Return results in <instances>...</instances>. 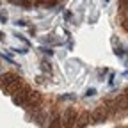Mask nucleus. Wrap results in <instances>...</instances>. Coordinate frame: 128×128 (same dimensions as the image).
I'll list each match as a JSON object with an SVG mask.
<instances>
[{"instance_id":"nucleus-1","label":"nucleus","mask_w":128,"mask_h":128,"mask_svg":"<svg viewBox=\"0 0 128 128\" xmlns=\"http://www.w3.org/2000/svg\"><path fill=\"white\" fill-rule=\"evenodd\" d=\"M22 84H23L22 76L16 75L14 71H4V73H0V89H2L6 94L11 96Z\"/></svg>"},{"instance_id":"nucleus-2","label":"nucleus","mask_w":128,"mask_h":128,"mask_svg":"<svg viewBox=\"0 0 128 128\" xmlns=\"http://www.w3.org/2000/svg\"><path fill=\"white\" fill-rule=\"evenodd\" d=\"M30 87L23 82L18 89H16L12 94H11V100H12V103L14 105H18V107H23L25 103H27V100H28V94H30Z\"/></svg>"},{"instance_id":"nucleus-3","label":"nucleus","mask_w":128,"mask_h":128,"mask_svg":"<svg viewBox=\"0 0 128 128\" xmlns=\"http://www.w3.org/2000/svg\"><path fill=\"white\" fill-rule=\"evenodd\" d=\"M76 118H78V112H76L73 107H66V108L60 112V123H62V128H75Z\"/></svg>"},{"instance_id":"nucleus-4","label":"nucleus","mask_w":128,"mask_h":128,"mask_svg":"<svg viewBox=\"0 0 128 128\" xmlns=\"http://www.w3.org/2000/svg\"><path fill=\"white\" fill-rule=\"evenodd\" d=\"M89 118H91V124H98V123H105L110 116L103 105H98L89 112Z\"/></svg>"},{"instance_id":"nucleus-5","label":"nucleus","mask_w":128,"mask_h":128,"mask_svg":"<svg viewBox=\"0 0 128 128\" xmlns=\"http://www.w3.org/2000/svg\"><path fill=\"white\" fill-rule=\"evenodd\" d=\"M114 102H116V105H118L119 114L128 112V96H126V92H121V94L114 96Z\"/></svg>"},{"instance_id":"nucleus-6","label":"nucleus","mask_w":128,"mask_h":128,"mask_svg":"<svg viewBox=\"0 0 128 128\" xmlns=\"http://www.w3.org/2000/svg\"><path fill=\"white\" fill-rule=\"evenodd\" d=\"M91 124V118H89V112H78V118H76V123H75V128H86Z\"/></svg>"},{"instance_id":"nucleus-7","label":"nucleus","mask_w":128,"mask_h":128,"mask_svg":"<svg viewBox=\"0 0 128 128\" xmlns=\"http://www.w3.org/2000/svg\"><path fill=\"white\" fill-rule=\"evenodd\" d=\"M41 71L46 73L48 76H54V68H52V64L48 62V60H43L41 62Z\"/></svg>"},{"instance_id":"nucleus-8","label":"nucleus","mask_w":128,"mask_h":128,"mask_svg":"<svg viewBox=\"0 0 128 128\" xmlns=\"http://www.w3.org/2000/svg\"><path fill=\"white\" fill-rule=\"evenodd\" d=\"M118 6H119V16L128 14V0H119Z\"/></svg>"},{"instance_id":"nucleus-9","label":"nucleus","mask_w":128,"mask_h":128,"mask_svg":"<svg viewBox=\"0 0 128 128\" xmlns=\"http://www.w3.org/2000/svg\"><path fill=\"white\" fill-rule=\"evenodd\" d=\"M119 20H121V22H119L121 28L128 32V14H124V16H119Z\"/></svg>"},{"instance_id":"nucleus-10","label":"nucleus","mask_w":128,"mask_h":128,"mask_svg":"<svg viewBox=\"0 0 128 128\" xmlns=\"http://www.w3.org/2000/svg\"><path fill=\"white\" fill-rule=\"evenodd\" d=\"M14 38H16V39H20V41H23V43H25V44L30 48V41H28V39H27L23 34H20V32H14Z\"/></svg>"},{"instance_id":"nucleus-11","label":"nucleus","mask_w":128,"mask_h":128,"mask_svg":"<svg viewBox=\"0 0 128 128\" xmlns=\"http://www.w3.org/2000/svg\"><path fill=\"white\" fill-rule=\"evenodd\" d=\"M41 41L48 43V44H60V41H57L55 38H50V36H48V38H41Z\"/></svg>"},{"instance_id":"nucleus-12","label":"nucleus","mask_w":128,"mask_h":128,"mask_svg":"<svg viewBox=\"0 0 128 128\" xmlns=\"http://www.w3.org/2000/svg\"><path fill=\"white\" fill-rule=\"evenodd\" d=\"M0 23H7V14H6V11H0Z\"/></svg>"},{"instance_id":"nucleus-13","label":"nucleus","mask_w":128,"mask_h":128,"mask_svg":"<svg viewBox=\"0 0 128 128\" xmlns=\"http://www.w3.org/2000/svg\"><path fill=\"white\" fill-rule=\"evenodd\" d=\"M41 52H44L46 55H54V52H52V48H48V46H44V48H41Z\"/></svg>"},{"instance_id":"nucleus-14","label":"nucleus","mask_w":128,"mask_h":128,"mask_svg":"<svg viewBox=\"0 0 128 128\" xmlns=\"http://www.w3.org/2000/svg\"><path fill=\"white\" fill-rule=\"evenodd\" d=\"M73 98H75V96H73V94H64V96H60V98H59V100L62 102V100H73Z\"/></svg>"},{"instance_id":"nucleus-15","label":"nucleus","mask_w":128,"mask_h":128,"mask_svg":"<svg viewBox=\"0 0 128 128\" xmlns=\"http://www.w3.org/2000/svg\"><path fill=\"white\" fill-rule=\"evenodd\" d=\"M94 94H96V89H92V87L86 91V96H94Z\"/></svg>"},{"instance_id":"nucleus-16","label":"nucleus","mask_w":128,"mask_h":128,"mask_svg":"<svg viewBox=\"0 0 128 128\" xmlns=\"http://www.w3.org/2000/svg\"><path fill=\"white\" fill-rule=\"evenodd\" d=\"M16 25H20V27H28V23H27L25 20H18V22H16Z\"/></svg>"},{"instance_id":"nucleus-17","label":"nucleus","mask_w":128,"mask_h":128,"mask_svg":"<svg viewBox=\"0 0 128 128\" xmlns=\"http://www.w3.org/2000/svg\"><path fill=\"white\" fill-rule=\"evenodd\" d=\"M64 18H66V20L70 22V20H73V14H71L70 11H66V12H64Z\"/></svg>"},{"instance_id":"nucleus-18","label":"nucleus","mask_w":128,"mask_h":128,"mask_svg":"<svg viewBox=\"0 0 128 128\" xmlns=\"http://www.w3.org/2000/svg\"><path fill=\"white\" fill-rule=\"evenodd\" d=\"M14 52H18V54H27L28 50H27V48H14Z\"/></svg>"},{"instance_id":"nucleus-19","label":"nucleus","mask_w":128,"mask_h":128,"mask_svg":"<svg viewBox=\"0 0 128 128\" xmlns=\"http://www.w3.org/2000/svg\"><path fill=\"white\" fill-rule=\"evenodd\" d=\"M0 41H6V34H4V32H0Z\"/></svg>"},{"instance_id":"nucleus-20","label":"nucleus","mask_w":128,"mask_h":128,"mask_svg":"<svg viewBox=\"0 0 128 128\" xmlns=\"http://www.w3.org/2000/svg\"><path fill=\"white\" fill-rule=\"evenodd\" d=\"M0 73H4V70H2V66H0Z\"/></svg>"},{"instance_id":"nucleus-21","label":"nucleus","mask_w":128,"mask_h":128,"mask_svg":"<svg viewBox=\"0 0 128 128\" xmlns=\"http://www.w3.org/2000/svg\"><path fill=\"white\" fill-rule=\"evenodd\" d=\"M124 92H126V96H128V89H126V91H124Z\"/></svg>"},{"instance_id":"nucleus-22","label":"nucleus","mask_w":128,"mask_h":128,"mask_svg":"<svg viewBox=\"0 0 128 128\" xmlns=\"http://www.w3.org/2000/svg\"><path fill=\"white\" fill-rule=\"evenodd\" d=\"M126 55H128V52H126Z\"/></svg>"},{"instance_id":"nucleus-23","label":"nucleus","mask_w":128,"mask_h":128,"mask_svg":"<svg viewBox=\"0 0 128 128\" xmlns=\"http://www.w3.org/2000/svg\"><path fill=\"white\" fill-rule=\"evenodd\" d=\"M107 2H108V0H107Z\"/></svg>"}]
</instances>
